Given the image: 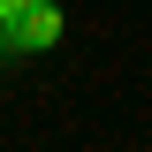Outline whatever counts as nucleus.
I'll return each instance as SVG.
<instances>
[{
    "instance_id": "nucleus-1",
    "label": "nucleus",
    "mask_w": 152,
    "mask_h": 152,
    "mask_svg": "<svg viewBox=\"0 0 152 152\" xmlns=\"http://www.w3.org/2000/svg\"><path fill=\"white\" fill-rule=\"evenodd\" d=\"M61 38V8L53 0H31L15 23H0V53H38V46H53Z\"/></svg>"
},
{
    "instance_id": "nucleus-2",
    "label": "nucleus",
    "mask_w": 152,
    "mask_h": 152,
    "mask_svg": "<svg viewBox=\"0 0 152 152\" xmlns=\"http://www.w3.org/2000/svg\"><path fill=\"white\" fill-rule=\"evenodd\" d=\"M23 8H31V0H0V23H15V15H23Z\"/></svg>"
}]
</instances>
